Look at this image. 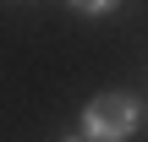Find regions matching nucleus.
Returning a JSON list of instances; mask_svg holds the SVG:
<instances>
[{
  "label": "nucleus",
  "mask_w": 148,
  "mask_h": 142,
  "mask_svg": "<svg viewBox=\"0 0 148 142\" xmlns=\"http://www.w3.org/2000/svg\"><path fill=\"white\" fill-rule=\"evenodd\" d=\"M137 126H143V109L132 93H99L82 115V137H93V142H126Z\"/></svg>",
  "instance_id": "nucleus-1"
},
{
  "label": "nucleus",
  "mask_w": 148,
  "mask_h": 142,
  "mask_svg": "<svg viewBox=\"0 0 148 142\" xmlns=\"http://www.w3.org/2000/svg\"><path fill=\"white\" fill-rule=\"evenodd\" d=\"M66 142H71V137H66Z\"/></svg>",
  "instance_id": "nucleus-2"
}]
</instances>
